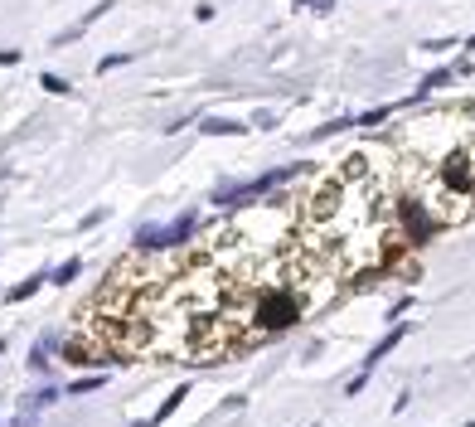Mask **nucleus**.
<instances>
[{"label":"nucleus","mask_w":475,"mask_h":427,"mask_svg":"<svg viewBox=\"0 0 475 427\" xmlns=\"http://www.w3.org/2000/svg\"><path fill=\"white\" fill-rule=\"evenodd\" d=\"M194 228H199V218L185 214V218H175L170 228H156V223H146L141 233H136V253H170V248H185L194 238Z\"/></svg>","instance_id":"nucleus-1"},{"label":"nucleus","mask_w":475,"mask_h":427,"mask_svg":"<svg viewBox=\"0 0 475 427\" xmlns=\"http://www.w3.org/2000/svg\"><path fill=\"white\" fill-rule=\"evenodd\" d=\"M204 136H243V121H223V117H204L199 121Z\"/></svg>","instance_id":"nucleus-2"},{"label":"nucleus","mask_w":475,"mask_h":427,"mask_svg":"<svg viewBox=\"0 0 475 427\" xmlns=\"http://www.w3.org/2000/svg\"><path fill=\"white\" fill-rule=\"evenodd\" d=\"M180 403H185V384H180V389H175L170 398H165V408H156V418H151V423H136V427H156V423H165V418H170V413H175Z\"/></svg>","instance_id":"nucleus-3"},{"label":"nucleus","mask_w":475,"mask_h":427,"mask_svg":"<svg viewBox=\"0 0 475 427\" xmlns=\"http://www.w3.org/2000/svg\"><path fill=\"white\" fill-rule=\"evenodd\" d=\"M39 287H44V277H24V282H20L15 292H5V301H24V297H34Z\"/></svg>","instance_id":"nucleus-4"},{"label":"nucleus","mask_w":475,"mask_h":427,"mask_svg":"<svg viewBox=\"0 0 475 427\" xmlns=\"http://www.w3.org/2000/svg\"><path fill=\"white\" fill-rule=\"evenodd\" d=\"M54 282H59V287H68V282H78V257H68V262H63V267L54 272Z\"/></svg>","instance_id":"nucleus-5"},{"label":"nucleus","mask_w":475,"mask_h":427,"mask_svg":"<svg viewBox=\"0 0 475 427\" xmlns=\"http://www.w3.org/2000/svg\"><path fill=\"white\" fill-rule=\"evenodd\" d=\"M116 63H126V54H112V59H102V63H97V73H112Z\"/></svg>","instance_id":"nucleus-6"},{"label":"nucleus","mask_w":475,"mask_h":427,"mask_svg":"<svg viewBox=\"0 0 475 427\" xmlns=\"http://www.w3.org/2000/svg\"><path fill=\"white\" fill-rule=\"evenodd\" d=\"M44 88H49V93H68V83H63V78H54V73H44Z\"/></svg>","instance_id":"nucleus-7"},{"label":"nucleus","mask_w":475,"mask_h":427,"mask_svg":"<svg viewBox=\"0 0 475 427\" xmlns=\"http://www.w3.org/2000/svg\"><path fill=\"white\" fill-rule=\"evenodd\" d=\"M44 359H49V345H34V354H29V364H34V369H44Z\"/></svg>","instance_id":"nucleus-8"},{"label":"nucleus","mask_w":475,"mask_h":427,"mask_svg":"<svg viewBox=\"0 0 475 427\" xmlns=\"http://www.w3.org/2000/svg\"><path fill=\"white\" fill-rule=\"evenodd\" d=\"M97 384H102V379H78V384H73V389H68V394H93Z\"/></svg>","instance_id":"nucleus-9"},{"label":"nucleus","mask_w":475,"mask_h":427,"mask_svg":"<svg viewBox=\"0 0 475 427\" xmlns=\"http://www.w3.org/2000/svg\"><path fill=\"white\" fill-rule=\"evenodd\" d=\"M10 63H20V54L15 49H0V68H10Z\"/></svg>","instance_id":"nucleus-10"}]
</instances>
